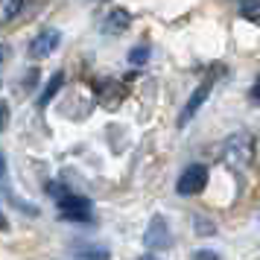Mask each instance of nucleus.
I'll list each match as a JSON object with an SVG mask.
<instances>
[{
    "label": "nucleus",
    "mask_w": 260,
    "mask_h": 260,
    "mask_svg": "<svg viewBox=\"0 0 260 260\" xmlns=\"http://www.w3.org/2000/svg\"><path fill=\"white\" fill-rule=\"evenodd\" d=\"M193 257H199V260H216V257H219V251H208V248H202V251H193Z\"/></svg>",
    "instance_id": "obj_14"
},
{
    "label": "nucleus",
    "mask_w": 260,
    "mask_h": 260,
    "mask_svg": "<svg viewBox=\"0 0 260 260\" xmlns=\"http://www.w3.org/2000/svg\"><path fill=\"white\" fill-rule=\"evenodd\" d=\"M240 18H246V21H251V24H257L260 0H240Z\"/></svg>",
    "instance_id": "obj_10"
},
{
    "label": "nucleus",
    "mask_w": 260,
    "mask_h": 260,
    "mask_svg": "<svg viewBox=\"0 0 260 260\" xmlns=\"http://www.w3.org/2000/svg\"><path fill=\"white\" fill-rule=\"evenodd\" d=\"M208 178H211V173H208L205 164L184 167L178 181H176V193L178 196H196V193H202V190L208 187Z\"/></svg>",
    "instance_id": "obj_3"
},
{
    "label": "nucleus",
    "mask_w": 260,
    "mask_h": 260,
    "mask_svg": "<svg viewBox=\"0 0 260 260\" xmlns=\"http://www.w3.org/2000/svg\"><path fill=\"white\" fill-rule=\"evenodd\" d=\"M146 246L152 248V251H164L167 246H170V222H167V216H152V222H149V228H146Z\"/></svg>",
    "instance_id": "obj_6"
},
{
    "label": "nucleus",
    "mask_w": 260,
    "mask_h": 260,
    "mask_svg": "<svg viewBox=\"0 0 260 260\" xmlns=\"http://www.w3.org/2000/svg\"><path fill=\"white\" fill-rule=\"evenodd\" d=\"M211 91H213V82L211 79H205V82L190 94V100H187V106L181 108V114H178V129H184V126H190V120L199 114V108L205 106V100L211 96Z\"/></svg>",
    "instance_id": "obj_5"
},
{
    "label": "nucleus",
    "mask_w": 260,
    "mask_h": 260,
    "mask_svg": "<svg viewBox=\"0 0 260 260\" xmlns=\"http://www.w3.org/2000/svg\"><path fill=\"white\" fill-rule=\"evenodd\" d=\"M61 44V32L56 26H47V29H41L32 41H29V59H47L56 53V47Z\"/></svg>",
    "instance_id": "obj_4"
},
{
    "label": "nucleus",
    "mask_w": 260,
    "mask_h": 260,
    "mask_svg": "<svg viewBox=\"0 0 260 260\" xmlns=\"http://www.w3.org/2000/svg\"><path fill=\"white\" fill-rule=\"evenodd\" d=\"M132 24V15L126 12V9H120V6H114V9H108L106 21H103V32L106 36H120V32H126Z\"/></svg>",
    "instance_id": "obj_7"
},
{
    "label": "nucleus",
    "mask_w": 260,
    "mask_h": 260,
    "mask_svg": "<svg viewBox=\"0 0 260 260\" xmlns=\"http://www.w3.org/2000/svg\"><path fill=\"white\" fill-rule=\"evenodd\" d=\"M6 123H9V106H6V103H0V132L6 129Z\"/></svg>",
    "instance_id": "obj_15"
},
{
    "label": "nucleus",
    "mask_w": 260,
    "mask_h": 260,
    "mask_svg": "<svg viewBox=\"0 0 260 260\" xmlns=\"http://www.w3.org/2000/svg\"><path fill=\"white\" fill-rule=\"evenodd\" d=\"M24 0H0V26H9L21 15Z\"/></svg>",
    "instance_id": "obj_8"
},
{
    "label": "nucleus",
    "mask_w": 260,
    "mask_h": 260,
    "mask_svg": "<svg viewBox=\"0 0 260 260\" xmlns=\"http://www.w3.org/2000/svg\"><path fill=\"white\" fill-rule=\"evenodd\" d=\"M9 53H12V50H9V44H0V64L9 59Z\"/></svg>",
    "instance_id": "obj_16"
},
{
    "label": "nucleus",
    "mask_w": 260,
    "mask_h": 260,
    "mask_svg": "<svg viewBox=\"0 0 260 260\" xmlns=\"http://www.w3.org/2000/svg\"><path fill=\"white\" fill-rule=\"evenodd\" d=\"M196 231H199V234H213V225L208 222V219H202V216H196Z\"/></svg>",
    "instance_id": "obj_13"
},
{
    "label": "nucleus",
    "mask_w": 260,
    "mask_h": 260,
    "mask_svg": "<svg viewBox=\"0 0 260 260\" xmlns=\"http://www.w3.org/2000/svg\"><path fill=\"white\" fill-rule=\"evenodd\" d=\"M129 61L132 64H146V61H149V47H146V44H138V47L132 50Z\"/></svg>",
    "instance_id": "obj_12"
},
{
    "label": "nucleus",
    "mask_w": 260,
    "mask_h": 260,
    "mask_svg": "<svg viewBox=\"0 0 260 260\" xmlns=\"http://www.w3.org/2000/svg\"><path fill=\"white\" fill-rule=\"evenodd\" d=\"M254 152H257V141H254V135L251 132H234V135H228L219 146V161H222L228 170H234V173H243L248 167L254 164Z\"/></svg>",
    "instance_id": "obj_1"
},
{
    "label": "nucleus",
    "mask_w": 260,
    "mask_h": 260,
    "mask_svg": "<svg viewBox=\"0 0 260 260\" xmlns=\"http://www.w3.org/2000/svg\"><path fill=\"white\" fill-rule=\"evenodd\" d=\"M73 254H76V257H108L111 251H108L106 246H82V248H76Z\"/></svg>",
    "instance_id": "obj_11"
},
{
    "label": "nucleus",
    "mask_w": 260,
    "mask_h": 260,
    "mask_svg": "<svg viewBox=\"0 0 260 260\" xmlns=\"http://www.w3.org/2000/svg\"><path fill=\"white\" fill-rule=\"evenodd\" d=\"M61 85H64V73L59 71V73H56V76H53V79L47 82V88L41 91V96H38V106H41V108H47L50 103H53V96H56V94L61 91Z\"/></svg>",
    "instance_id": "obj_9"
},
{
    "label": "nucleus",
    "mask_w": 260,
    "mask_h": 260,
    "mask_svg": "<svg viewBox=\"0 0 260 260\" xmlns=\"http://www.w3.org/2000/svg\"><path fill=\"white\" fill-rule=\"evenodd\" d=\"M50 196L56 199V208H59V219L64 222H94V205L79 196V193H71L64 187H53L50 184Z\"/></svg>",
    "instance_id": "obj_2"
},
{
    "label": "nucleus",
    "mask_w": 260,
    "mask_h": 260,
    "mask_svg": "<svg viewBox=\"0 0 260 260\" xmlns=\"http://www.w3.org/2000/svg\"><path fill=\"white\" fill-rule=\"evenodd\" d=\"M3 173H6V158H3V152H0V178H3Z\"/></svg>",
    "instance_id": "obj_17"
}]
</instances>
